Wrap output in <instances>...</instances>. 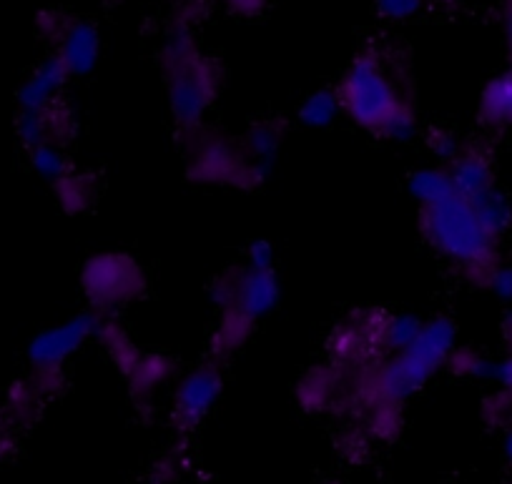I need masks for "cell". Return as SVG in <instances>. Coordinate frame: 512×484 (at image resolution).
Returning <instances> with one entry per match:
<instances>
[{
  "instance_id": "cell-10",
  "label": "cell",
  "mask_w": 512,
  "mask_h": 484,
  "mask_svg": "<svg viewBox=\"0 0 512 484\" xmlns=\"http://www.w3.org/2000/svg\"><path fill=\"white\" fill-rule=\"evenodd\" d=\"M472 206H475L477 219L482 221V226H485L492 239H500L507 229H512V201L497 189L477 196Z\"/></svg>"
},
{
  "instance_id": "cell-3",
  "label": "cell",
  "mask_w": 512,
  "mask_h": 484,
  "mask_svg": "<svg viewBox=\"0 0 512 484\" xmlns=\"http://www.w3.org/2000/svg\"><path fill=\"white\" fill-rule=\"evenodd\" d=\"M174 48L176 73L171 78V103H174V113L181 121H199L206 103H209V78L196 66L194 56H186V51L191 46L176 43Z\"/></svg>"
},
{
  "instance_id": "cell-14",
  "label": "cell",
  "mask_w": 512,
  "mask_h": 484,
  "mask_svg": "<svg viewBox=\"0 0 512 484\" xmlns=\"http://www.w3.org/2000/svg\"><path fill=\"white\" fill-rule=\"evenodd\" d=\"M339 108H342V103H339V93H332V91L312 93L302 106V121L307 123V126H327V123L334 121Z\"/></svg>"
},
{
  "instance_id": "cell-12",
  "label": "cell",
  "mask_w": 512,
  "mask_h": 484,
  "mask_svg": "<svg viewBox=\"0 0 512 484\" xmlns=\"http://www.w3.org/2000/svg\"><path fill=\"white\" fill-rule=\"evenodd\" d=\"M412 191L417 194V199L425 206L437 204V201L447 199V196L457 194L455 186H452V179L447 171L437 169H425L420 174L412 176Z\"/></svg>"
},
{
  "instance_id": "cell-11",
  "label": "cell",
  "mask_w": 512,
  "mask_h": 484,
  "mask_svg": "<svg viewBox=\"0 0 512 484\" xmlns=\"http://www.w3.org/2000/svg\"><path fill=\"white\" fill-rule=\"evenodd\" d=\"M482 116L495 126H512V71L497 76L482 96Z\"/></svg>"
},
{
  "instance_id": "cell-2",
  "label": "cell",
  "mask_w": 512,
  "mask_h": 484,
  "mask_svg": "<svg viewBox=\"0 0 512 484\" xmlns=\"http://www.w3.org/2000/svg\"><path fill=\"white\" fill-rule=\"evenodd\" d=\"M339 103L362 126L384 131V126L402 111L397 88L374 56H359L344 76Z\"/></svg>"
},
{
  "instance_id": "cell-18",
  "label": "cell",
  "mask_w": 512,
  "mask_h": 484,
  "mask_svg": "<svg viewBox=\"0 0 512 484\" xmlns=\"http://www.w3.org/2000/svg\"><path fill=\"white\" fill-rule=\"evenodd\" d=\"M279 146V138L274 136V131H269V128H259V131H254V136H251V153H254L256 161H269V158L274 156V151H277Z\"/></svg>"
},
{
  "instance_id": "cell-16",
  "label": "cell",
  "mask_w": 512,
  "mask_h": 484,
  "mask_svg": "<svg viewBox=\"0 0 512 484\" xmlns=\"http://www.w3.org/2000/svg\"><path fill=\"white\" fill-rule=\"evenodd\" d=\"M420 329L422 324L415 316H395V319H390L387 329H384V342L390 344V347L400 349V352H405L417 339Z\"/></svg>"
},
{
  "instance_id": "cell-23",
  "label": "cell",
  "mask_w": 512,
  "mask_h": 484,
  "mask_svg": "<svg viewBox=\"0 0 512 484\" xmlns=\"http://www.w3.org/2000/svg\"><path fill=\"white\" fill-rule=\"evenodd\" d=\"M505 457L512 467V427L507 429V434H505Z\"/></svg>"
},
{
  "instance_id": "cell-22",
  "label": "cell",
  "mask_w": 512,
  "mask_h": 484,
  "mask_svg": "<svg viewBox=\"0 0 512 484\" xmlns=\"http://www.w3.org/2000/svg\"><path fill=\"white\" fill-rule=\"evenodd\" d=\"M505 41H507V51H510V58H512V0H507V6H505Z\"/></svg>"
},
{
  "instance_id": "cell-5",
  "label": "cell",
  "mask_w": 512,
  "mask_h": 484,
  "mask_svg": "<svg viewBox=\"0 0 512 484\" xmlns=\"http://www.w3.org/2000/svg\"><path fill=\"white\" fill-rule=\"evenodd\" d=\"M66 81L68 71L63 68V63L58 61V56H51L43 63H38L36 71L26 78V83H23L21 91H18L21 111H51V108L56 106Z\"/></svg>"
},
{
  "instance_id": "cell-9",
  "label": "cell",
  "mask_w": 512,
  "mask_h": 484,
  "mask_svg": "<svg viewBox=\"0 0 512 484\" xmlns=\"http://www.w3.org/2000/svg\"><path fill=\"white\" fill-rule=\"evenodd\" d=\"M236 299L246 316H259L272 309L277 301V281H274L272 271L249 269L246 279L239 284Z\"/></svg>"
},
{
  "instance_id": "cell-7",
  "label": "cell",
  "mask_w": 512,
  "mask_h": 484,
  "mask_svg": "<svg viewBox=\"0 0 512 484\" xmlns=\"http://www.w3.org/2000/svg\"><path fill=\"white\" fill-rule=\"evenodd\" d=\"M457 194L467 201H475L477 196L495 189V171H492L490 158L485 153L465 151L452 161V169L447 171Z\"/></svg>"
},
{
  "instance_id": "cell-1",
  "label": "cell",
  "mask_w": 512,
  "mask_h": 484,
  "mask_svg": "<svg viewBox=\"0 0 512 484\" xmlns=\"http://www.w3.org/2000/svg\"><path fill=\"white\" fill-rule=\"evenodd\" d=\"M425 234L437 251L472 271H482L485 281L495 271V244L477 219L472 201L452 194L437 204L425 206Z\"/></svg>"
},
{
  "instance_id": "cell-24",
  "label": "cell",
  "mask_w": 512,
  "mask_h": 484,
  "mask_svg": "<svg viewBox=\"0 0 512 484\" xmlns=\"http://www.w3.org/2000/svg\"><path fill=\"white\" fill-rule=\"evenodd\" d=\"M505 342L510 344V349H512V309L505 319Z\"/></svg>"
},
{
  "instance_id": "cell-21",
  "label": "cell",
  "mask_w": 512,
  "mask_h": 484,
  "mask_svg": "<svg viewBox=\"0 0 512 484\" xmlns=\"http://www.w3.org/2000/svg\"><path fill=\"white\" fill-rule=\"evenodd\" d=\"M249 261L254 271H272V249H269V244L251 246Z\"/></svg>"
},
{
  "instance_id": "cell-17",
  "label": "cell",
  "mask_w": 512,
  "mask_h": 484,
  "mask_svg": "<svg viewBox=\"0 0 512 484\" xmlns=\"http://www.w3.org/2000/svg\"><path fill=\"white\" fill-rule=\"evenodd\" d=\"M425 0H377V11L387 21H407L422 11Z\"/></svg>"
},
{
  "instance_id": "cell-13",
  "label": "cell",
  "mask_w": 512,
  "mask_h": 484,
  "mask_svg": "<svg viewBox=\"0 0 512 484\" xmlns=\"http://www.w3.org/2000/svg\"><path fill=\"white\" fill-rule=\"evenodd\" d=\"M16 133L26 148H38L51 141V116L48 111H21L16 121Z\"/></svg>"
},
{
  "instance_id": "cell-6",
  "label": "cell",
  "mask_w": 512,
  "mask_h": 484,
  "mask_svg": "<svg viewBox=\"0 0 512 484\" xmlns=\"http://www.w3.org/2000/svg\"><path fill=\"white\" fill-rule=\"evenodd\" d=\"M58 61L68 71V76H83L96 66L98 58V31L88 23H71L61 33Z\"/></svg>"
},
{
  "instance_id": "cell-4",
  "label": "cell",
  "mask_w": 512,
  "mask_h": 484,
  "mask_svg": "<svg viewBox=\"0 0 512 484\" xmlns=\"http://www.w3.org/2000/svg\"><path fill=\"white\" fill-rule=\"evenodd\" d=\"M93 319L91 316H76V319L66 321L61 327H53L48 332L38 334L33 339L28 357L36 364L38 372H51V369L61 367L73 352L81 349V344L91 337Z\"/></svg>"
},
{
  "instance_id": "cell-20",
  "label": "cell",
  "mask_w": 512,
  "mask_h": 484,
  "mask_svg": "<svg viewBox=\"0 0 512 484\" xmlns=\"http://www.w3.org/2000/svg\"><path fill=\"white\" fill-rule=\"evenodd\" d=\"M497 384L502 387V394L512 399V352L510 357L502 359V362H495V374H492Z\"/></svg>"
},
{
  "instance_id": "cell-19",
  "label": "cell",
  "mask_w": 512,
  "mask_h": 484,
  "mask_svg": "<svg viewBox=\"0 0 512 484\" xmlns=\"http://www.w3.org/2000/svg\"><path fill=\"white\" fill-rule=\"evenodd\" d=\"M490 289L495 291L497 296H500L502 301H507V304H512V264L507 266H495V271L490 274Z\"/></svg>"
},
{
  "instance_id": "cell-15",
  "label": "cell",
  "mask_w": 512,
  "mask_h": 484,
  "mask_svg": "<svg viewBox=\"0 0 512 484\" xmlns=\"http://www.w3.org/2000/svg\"><path fill=\"white\" fill-rule=\"evenodd\" d=\"M31 164H33V169H36L38 174L48 181H61L68 171L66 156H63L61 148L51 141L43 143V146H38V148H33Z\"/></svg>"
},
{
  "instance_id": "cell-8",
  "label": "cell",
  "mask_w": 512,
  "mask_h": 484,
  "mask_svg": "<svg viewBox=\"0 0 512 484\" xmlns=\"http://www.w3.org/2000/svg\"><path fill=\"white\" fill-rule=\"evenodd\" d=\"M219 397V377L214 372H196L181 384L176 394V412L186 424H196L204 419V414L214 407Z\"/></svg>"
}]
</instances>
